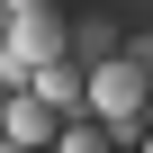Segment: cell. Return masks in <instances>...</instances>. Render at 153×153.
Here are the masks:
<instances>
[{
    "instance_id": "cell-1",
    "label": "cell",
    "mask_w": 153,
    "mask_h": 153,
    "mask_svg": "<svg viewBox=\"0 0 153 153\" xmlns=\"http://www.w3.org/2000/svg\"><path fill=\"white\" fill-rule=\"evenodd\" d=\"M63 36H72V27H63L54 9H27V18L9 27V45H0V81H9V90H36L45 72L63 63Z\"/></svg>"
},
{
    "instance_id": "cell-2",
    "label": "cell",
    "mask_w": 153,
    "mask_h": 153,
    "mask_svg": "<svg viewBox=\"0 0 153 153\" xmlns=\"http://www.w3.org/2000/svg\"><path fill=\"white\" fill-rule=\"evenodd\" d=\"M63 126H72V117H63V108H45L36 90H18V99H9V144H27V153H54V144H63Z\"/></svg>"
},
{
    "instance_id": "cell-3",
    "label": "cell",
    "mask_w": 153,
    "mask_h": 153,
    "mask_svg": "<svg viewBox=\"0 0 153 153\" xmlns=\"http://www.w3.org/2000/svg\"><path fill=\"white\" fill-rule=\"evenodd\" d=\"M54 153H117V135H108V126H99V117H72V126H63V144H54Z\"/></svg>"
},
{
    "instance_id": "cell-4",
    "label": "cell",
    "mask_w": 153,
    "mask_h": 153,
    "mask_svg": "<svg viewBox=\"0 0 153 153\" xmlns=\"http://www.w3.org/2000/svg\"><path fill=\"white\" fill-rule=\"evenodd\" d=\"M9 99H18V90H9V81H0V135H9Z\"/></svg>"
},
{
    "instance_id": "cell-5",
    "label": "cell",
    "mask_w": 153,
    "mask_h": 153,
    "mask_svg": "<svg viewBox=\"0 0 153 153\" xmlns=\"http://www.w3.org/2000/svg\"><path fill=\"white\" fill-rule=\"evenodd\" d=\"M27 9H45V0H18V18H27Z\"/></svg>"
},
{
    "instance_id": "cell-6",
    "label": "cell",
    "mask_w": 153,
    "mask_h": 153,
    "mask_svg": "<svg viewBox=\"0 0 153 153\" xmlns=\"http://www.w3.org/2000/svg\"><path fill=\"white\" fill-rule=\"evenodd\" d=\"M0 153H27V144H9V135H0Z\"/></svg>"
},
{
    "instance_id": "cell-7",
    "label": "cell",
    "mask_w": 153,
    "mask_h": 153,
    "mask_svg": "<svg viewBox=\"0 0 153 153\" xmlns=\"http://www.w3.org/2000/svg\"><path fill=\"white\" fill-rule=\"evenodd\" d=\"M144 126H153V108H144Z\"/></svg>"
}]
</instances>
